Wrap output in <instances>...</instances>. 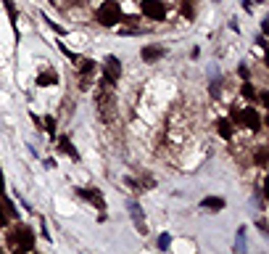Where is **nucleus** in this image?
<instances>
[{
    "label": "nucleus",
    "instance_id": "f257e3e1",
    "mask_svg": "<svg viewBox=\"0 0 269 254\" xmlns=\"http://www.w3.org/2000/svg\"><path fill=\"white\" fill-rule=\"evenodd\" d=\"M98 22L103 24V27H114V24H119L121 22V8H119V3L116 0H106V3L98 8Z\"/></svg>",
    "mask_w": 269,
    "mask_h": 254
},
{
    "label": "nucleus",
    "instance_id": "f03ea898",
    "mask_svg": "<svg viewBox=\"0 0 269 254\" xmlns=\"http://www.w3.org/2000/svg\"><path fill=\"white\" fill-rule=\"evenodd\" d=\"M8 244L16 246V249H21V251H29L32 246H35V233L21 225L19 230H13V233L8 236Z\"/></svg>",
    "mask_w": 269,
    "mask_h": 254
},
{
    "label": "nucleus",
    "instance_id": "7ed1b4c3",
    "mask_svg": "<svg viewBox=\"0 0 269 254\" xmlns=\"http://www.w3.org/2000/svg\"><path fill=\"white\" fill-rule=\"evenodd\" d=\"M140 11L148 16V19H164L166 16V8H164V3L161 0H140Z\"/></svg>",
    "mask_w": 269,
    "mask_h": 254
},
{
    "label": "nucleus",
    "instance_id": "20e7f679",
    "mask_svg": "<svg viewBox=\"0 0 269 254\" xmlns=\"http://www.w3.org/2000/svg\"><path fill=\"white\" fill-rule=\"evenodd\" d=\"M121 77V64L116 56H108L106 58V79L108 82H116V79Z\"/></svg>",
    "mask_w": 269,
    "mask_h": 254
},
{
    "label": "nucleus",
    "instance_id": "39448f33",
    "mask_svg": "<svg viewBox=\"0 0 269 254\" xmlns=\"http://www.w3.org/2000/svg\"><path fill=\"white\" fill-rule=\"evenodd\" d=\"M77 194L85 196L87 201H92L95 206H98V209H106V199L98 194V190H92V188H77Z\"/></svg>",
    "mask_w": 269,
    "mask_h": 254
},
{
    "label": "nucleus",
    "instance_id": "423d86ee",
    "mask_svg": "<svg viewBox=\"0 0 269 254\" xmlns=\"http://www.w3.org/2000/svg\"><path fill=\"white\" fill-rule=\"evenodd\" d=\"M240 122L243 124H248L251 127V130H259V127H261V119H259V114H256V109H246V111H240Z\"/></svg>",
    "mask_w": 269,
    "mask_h": 254
},
{
    "label": "nucleus",
    "instance_id": "0eeeda50",
    "mask_svg": "<svg viewBox=\"0 0 269 254\" xmlns=\"http://www.w3.org/2000/svg\"><path fill=\"white\" fill-rule=\"evenodd\" d=\"M201 206H203V209L219 212V209H225V199H219V196H206V199L201 201Z\"/></svg>",
    "mask_w": 269,
    "mask_h": 254
},
{
    "label": "nucleus",
    "instance_id": "6e6552de",
    "mask_svg": "<svg viewBox=\"0 0 269 254\" xmlns=\"http://www.w3.org/2000/svg\"><path fill=\"white\" fill-rule=\"evenodd\" d=\"M164 56V48H142V61H156V58H161Z\"/></svg>",
    "mask_w": 269,
    "mask_h": 254
},
{
    "label": "nucleus",
    "instance_id": "1a4fd4ad",
    "mask_svg": "<svg viewBox=\"0 0 269 254\" xmlns=\"http://www.w3.org/2000/svg\"><path fill=\"white\" fill-rule=\"evenodd\" d=\"M216 127H219V135H222V138H227V140L232 138V122H230V119H219Z\"/></svg>",
    "mask_w": 269,
    "mask_h": 254
},
{
    "label": "nucleus",
    "instance_id": "9d476101",
    "mask_svg": "<svg viewBox=\"0 0 269 254\" xmlns=\"http://www.w3.org/2000/svg\"><path fill=\"white\" fill-rule=\"evenodd\" d=\"M56 82H58V77H56L53 72H45V74H40V77H37V85H42V88L56 85Z\"/></svg>",
    "mask_w": 269,
    "mask_h": 254
},
{
    "label": "nucleus",
    "instance_id": "9b49d317",
    "mask_svg": "<svg viewBox=\"0 0 269 254\" xmlns=\"http://www.w3.org/2000/svg\"><path fill=\"white\" fill-rule=\"evenodd\" d=\"M58 143H61V149H63V154H69L71 159H79V154L74 151V146H71V140H69V138H58Z\"/></svg>",
    "mask_w": 269,
    "mask_h": 254
},
{
    "label": "nucleus",
    "instance_id": "f8f14e48",
    "mask_svg": "<svg viewBox=\"0 0 269 254\" xmlns=\"http://www.w3.org/2000/svg\"><path fill=\"white\" fill-rule=\"evenodd\" d=\"M3 6H6V11H8V19H11L13 27H16V8H13V3H11V0H3Z\"/></svg>",
    "mask_w": 269,
    "mask_h": 254
},
{
    "label": "nucleus",
    "instance_id": "ddd939ff",
    "mask_svg": "<svg viewBox=\"0 0 269 254\" xmlns=\"http://www.w3.org/2000/svg\"><path fill=\"white\" fill-rule=\"evenodd\" d=\"M3 225H8V212H6V206L0 204V228Z\"/></svg>",
    "mask_w": 269,
    "mask_h": 254
},
{
    "label": "nucleus",
    "instance_id": "4468645a",
    "mask_svg": "<svg viewBox=\"0 0 269 254\" xmlns=\"http://www.w3.org/2000/svg\"><path fill=\"white\" fill-rule=\"evenodd\" d=\"M79 69H82V74H90V72H92V61H90V58H85V61H82V67H79Z\"/></svg>",
    "mask_w": 269,
    "mask_h": 254
},
{
    "label": "nucleus",
    "instance_id": "2eb2a0df",
    "mask_svg": "<svg viewBox=\"0 0 269 254\" xmlns=\"http://www.w3.org/2000/svg\"><path fill=\"white\" fill-rule=\"evenodd\" d=\"M240 93H243V95H246V98H253V88H251V85H248V82H246V85H243V88H240Z\"/></svg>",
    "mask_w": 269,
    "mask_h": 254
},
{
    "label": "nucleus",
    "instance_id": "dca6fc26",
    "mask_svg": "<svg viewBox=\"0 0 269 254\" xmlns=\"http://www.w3.org/2000/svg\"><path fill=\"white\" fill-rule=\"evenodd\" d=\"M256 162H259V164L266 162V151H259V154H256Z\"/></svg>",
    "mask_w": 269,
    "mask_h": 254
},
{
    "label": "nucleus",
    "instance_id": "f3484780",
    "mask_svg": "<svg viewBox=\"0 0 269 254\" xmlns=\"http://www.w3.org/2000/svg\"><path fill=\"white\" fill-rule=\"evenodd\" d=\"M3 190H6V180H3V172H0V196H3Z\"/></svg>",
    "mask_w": 269,
    "mask_h": 254
}]
</instances>
